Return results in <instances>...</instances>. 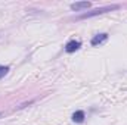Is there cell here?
Returning a JSON list of instances; mask_svg holds the SVG:
<instances>
[{
    "mask_svg": "<svg viewBox=\"0 0 127 125\" xmlns=\"http://www.w3.org/2000/svg\"><path fill=\"white\" fill-rule=\"evenodd\" d=\"M115 9H120V4H111V6H105V7H99V9H95L93 12H87V13H83L81 16H78V19L92 18V16L100 15V13H105V12H109V10H115Z\"/></svg>",
    "mask_w": 127,
    "mask_h": 125,
    "instance_id": "obj_1",
    "label": "cell"
},
{
    "mask_svg": "<svg viewBox=\"0 0 127 125\" xmlns=\"http://www.w3.org/2000/svg\"><path fill=\"white\" fill-rule=\"evenodd\" d=\"M81 47V41H78V40H71V41H68L66 44H65V52L66 53H74L75 50H78Z\"/></svg>",
    "mask_w": 127,
    "mask_h": 125,
    "instance_id": "obj_2",
    "label": "cell"
},
{
    "mask_svg": "<svg viewBox=\"0 0 127 125\" xmlns=\"http://www.w3.org/2000/svg\"><path fill=\"white\" fill-rule=\"evenodd\" d=\"M106 38H108V34H106V32L97 34V35H95V37L92 38L90 44H92V46H97V44H102L103 41H106Z\"/></svg>",
    "mask_w": 127,
    "mask_h": 125,
    "instance_id": "obj_3",
    "label": "cell"
},
{
    "mask_svg": "<svg viewBox=\"0 0 127 125\" xmlns=\"http://www.w3.org/2000/svg\"><path fill=\"white\" fill-rule=\"evenodd\" d=\"M90 7V3L89 1H78V3H72L71 4V9L78 12V10H83V9H89Z\"/></svg>",
    "mask_w": 127,
    "mask_h": 125,
    "instance_id": "obj_4",
    "label": "cell"
},
{
    "mask_svg": "<svg viewBox=\"0 0 127 125\" xmlns=\"http://www.w3.org/2000/svg\"><path fill=\"white\" fill-rule=\"evenodd\" d=\"M84 118H86V115H84V112H83V110H77V112H74V113H72V121H74V122H77V124L84 122Z\"/></svg>",
    "mask_w": 127,
    "mask_h": 125,
    "instance_id": "obj_5",
    "label": "cell"
},
{
    "mask_svg": "<svg viewBox=\"0 0 127 125\" xmlns=\"http://www.w3.org/2000/svg\"><path fill=\"white\" fill-rule=\"evenodd\" d=\"M7 72H9V66H1L0 65V78H3Z\"/></svg>",
    "mask_w": 127,
    "mask_h": 125,
    "instance_id": "obj_6",
    "label": "cell"
}]
</instances>
